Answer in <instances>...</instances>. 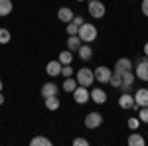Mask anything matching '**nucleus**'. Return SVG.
<instances>
[{
	"label": "nucleus",
	"instance_id": "5",
	"mask_svg": "<svg viewBox=\"0 0 148 146\" xmlns=\"http://www.w3.org/2000/svg\"><path fill=\"white\" fill-rule=\"evenodd\" d=\"M93 75H95V81H99V83H109V79H111V75H113V71L107 67V65H99V67L93 71Z\"/></svg>",
	"mask_w": 148,
	"mask_h": 146
},
{
	"label": "nucleus",
	"instance_id": "34",
	"mask_svg": "<svg viewBox=\"0 0 148 146\" xmlns=\"http://www.w3.org/2000/svg\"><path fill=\"white\" fill-rule=\"evenodd\" d=\"M144 56L148 57V42H146V44H144Z\"/></svg>",
	"mask_w": 148,
	"mask_h": 146
},
{
	"label": "nucleus",
	"instance_id": "23",
	"mask_svg": "<svg viewBox=\"0 0 148 146\" xmlns=\"http://www.w3.org/2000/svg\"><path fill=\"white\" fill-rule=\"evenodd\" d=\"M109 83H111V87H121V85H123V73L113 71V75H111V79H109Z\"/></svg>",
	"mask_w": 148,
	"mask_h": 146
},
{
	"label": "nucleus",
	"instance_id": "35",
	"mask_svg": "<svg viewBox=\"0 0 148 146\" xmlns=\"http://www.w3.org/2000/svg\"><path fill=\"white\" fill-rule=\"evenodd\" d=\"M0 105H4V95H2V91H0Z\"/></svg>",
	"mask_w": 148,
	"mask_h": 146
},
{
	"label": "nucleus",
	"instance_id": "16",
	"mask_svg": "<svg viewBox=\"0 0 148 146\" xmlns=\"http://www.w3.org/2000/svg\"><path fill=\"white\" fill-rule=\"evenodd\" d=\"M128 146H144L146 144V140H144V136L138 134V132H130V136H128Z\"/></svg>",
	"mask_w": 148,
	"mask_h": 146
},
{
	"label": "nucleus",
	"instance_id": "3",
	"mask_svg": "<svg viewBox=\"0 0 148 146\" xmlns=\"http://www.w3.org/2000/svg\"><path fill=\"white\" fill-rule=\"evenodd\" d=\"M87 10L91 14V18H103L107 14V8H105V4H103L101 0H89Z\"/></svg>",
	"mask_w": 148,
	"mask_h": 146
},
{
	"label": "nucleus",
	"instance_id": "26",
	"mask_svg": "<svg viewBox=\"0 0 148 146\" xmlns=\"http://www.w3.org/2000/svg\"><path fill=\"white\" fill-rule=\"evenodd\" d=\"M73 73H75V69L71 67V63L61 65V75H63V77H73Z\"/></svg>",
	"mask_w": 148,
	"mask_h": 146
},
{
	"label": "nucleus",
	"instance_id": "8",
	"mask_svg": "<svg viewBox=\"0 0 148 146\" xmlns=\"http://www.w3.org/2000/svg\"><path fill=\"white\" fill-rule=\"evenodd\" d=\"M119 107L125 109V111H132L134 109V97L130 93H121L119 97Z\"/></svg>",
	"mask_w": 148,
	"mask_h": 146
},
{
	"label": "nucleus",
	"instance_id": "18",
	"mask_svg": "<svg viewBox=\"0 0 148 146\" xmlns=\"http://www.w3.org/2000/svg\"><path fill=\"white\" fill-rule=\"evenodd\" d=\"M59 97L57 95H51V97H46V109L47 111H57L59 109Z\"/></svg>",
	"mask_w": 148,
	"mask_h": 146
},
{
	"label": "nucleus",
	"instance_id": "14",
	"mask_svg": "<svg viewBox=\"0 0 148 146\" xmlns=\"http://www.w3.org/2000/svg\"><path fill=\"white\" fill-rule=\"evenodd\" d=\"M73 16H75V14H73V10H71V8H67V6H63V8H59V10H57V18H59V22H71V20H73Z\"/></svg>",
	"mask_w": 148,
	"mask_h": 146
},
{
	"label": "nucleus",
	"instance_id": "21",
	"mask_svg": "<svg viewBox=\"0 0 148 146\" xmlns=\"http://www.w3.org/2000/svg\"><path fill=\"white\" fill-rule=\"evenodd\" d=\"M30 144L32 146H51V140L46 138V136H34V138L30 140Z\"/></svg>",
	"mask_w": 148,
	"mask_h": 146
},
{
	"label": "nucleus",
	"instance_id": "33",
	"mask_svg": "<svg viewBox=\"0 0 148 146\" xmlns=\"http://www.w3.org/2000/svg\"><path fill=\"white\" fill-rule=\"evenodd\" d=\"M71 22L77 24V26H81V24L85 22V20H83V16H73V20H71Z\"/></svg>",
	"mask_w": 148,
	"mask_h": 146
},
{
	"label": "nucleus",
	"instance_id": "19",
	"mask_svg": "<svg viewBox=\"0 0 148 146\" xmlns=\"http://www.w3.org/2000/svg\"><path fill=\"white\" fill-rule=\"evenodd\" d=\"M57 61H59L61 65H67V63H71V61H73V51H69V49L61 51V53H59V57H57Z\"/></svg>",
	"mask_w": 148,
	"mask_h": 146
},
{
	"label": "nucleus",
	"instance_id": "27",
	"mask_svg": "<svg viewBox=\"0 0 148 146\" xmlns=\"http://www.w3.org/2000/svg\"><path fill=\"white\" fill-rule=\"evenodd\" d=\"M126 124H128L130 130H136L138 126H140V119H138V117H130V119L126 121Z\"/></svg>",
	"mask_w": 148,
	"mask_h": 146
},
{
	"label": "nucleus",
	"instance_id": "36",
	"mask_svg": "<svg viewBox=\"0 0 148 146\" xmlns=\"http://www.w3.org/2000/svg\"><path fill=\"white\" fill-rule=\"evenodd\" d=\"M2 87H4V85H2V79H0V91H2Z\"/></svg>",
	"mask_w": 148,
	"mask_h": 146
},
{
	"label": "nucleus",
	"instance_id": "24",
	"mask_svg": "<svg viewBox=\"0 0 148 146\" xmlns=\"http://www.w3.org/2000/svg\"><path fill=\"white\" fill-rule=\"evenodd\" d=\"M134 79H136V75H134V71H132V69L123 73V83H125V85H132V83H134Z\"/></svg>",
	"mask_w": 148,
	"mask_h": 146
},
{
	"label": "nucleus",
	"instance_id": "9",
	"mask_svg": "<svg viewBox=\"0 0 148 146\" xmlns=\"http://www.w3.org/2000/svg\"><path fill=\"white\" fill-rule=\"evenodd\" d=\"M132 97H134V105L138 109L140 107H148V89H138Z\"/></svg>",
	"mask_w": 148,
	"mask_h": 146
},
{
	"label": "nucleus",
	"instance_id": "29",
	"mask_svg": "<svg viewBox=\"0 0 148 146\" xmlns=\"http://www.w3.org/2000/svg\"><path fill=\"white\" fill-rule=\"evenodd\" d=\"M138 119H140V123L148 124V107H140L138 109Z\"/></svg>",
	"mask_w": 148,
	"mask_h": 146
},
{
	"label": "nucleus",
	"instance_id": "15",
	"mask_svg": "<svg viewBox=\"0 0 148 146\" xmlns=\"http://www.w3.org/2000/svg\"><path fill=\"white\" fill-rule=\"evenodd\" d=\"M77 53H79V57L83 59V61H89L93 57V47L91 44H81V47L77 49Z\"/></svg>",
	"mask_w": 148,
	"mask_h": 146
},
{
	"label": "nucleus",
	"instance_id": "12",
	"mask_svg": "<svg viewBox=\"0 0 148 146\" xmlns=\"http://www.w3.org/2000/svg\"><path fill=\"white\" fill-rule=\"evenodd\" d=\"M40 93H42V97L46 99V97L57 95V93H59V87H57L56 83H51V81H49V83H44V85H42V89H40Z\"/></svg>",
	"mask_w": 148,
	"mask_h": 146
},
{
	"label": "nucleus",
	"instance_id": "2",
	"mask_svg": "<svg viewBox=\"0 0 148 146\" xmlns=\"http://www.w3.org/2000/svg\"><path fill=\"white\" fill-rule=\"evenodd\" d=\"M75 79H77V83L83 85V87H89L93 85V81H95V75H93V69L89 67H81L77 73H75Z\"/></svg>",
	"mask_w": 148,
	"mask_h": 146
},
{
	"label": "nucleus",
	"instance_id": "31",
	"mask_svg": "<svg viewBox=\"0 0 148 146\" xmlns=\"http://www.w3.org/2000/svg\"><path fill=\"white\" fill-rule=\"evenodd\" d=\"M140 10H142V14L148 18V0H142V4H140Z\"/></svg>",
	"mask_w": 148,
	"mask_h": 146
},
{
	"label": "nucleus",
	"instance_id": "11",
	"mask_svg": "<svg viewBox=\"0 0 148 146\" xmlns=\"http://www.w3.org/2000/svg\"><path fill=\"white\" fill-rule=\"evenodd\" d=\"M46 73L49 75V77H57V75H61V63H59L57 59H53V61H47Z\"/></svg>",
	"mask_w": 148,
	"mask_h": 146
},
{
	"label": "nucleus",
	"instance_id": "25",
	"mask_svg": "<svg viewBox=\"0 0 148 146\" xmlns=\"http://www.w3.org/2000/svg\"><path fill=\"white\" fill-rule=\"evenodd\" d=\"M65 32H67L69 36H77V32H79V26L73 22H67V26H65Z\"/></svg>",
	"mask_w": 148,
	"mask_h": 146
},
{
	"label": "nucleus",
	"instance_id": "7",
	"mask_svg": "<svg viewBox=\"0 0 148 146\" xmlns=\"http://www.w3.org/2000/svg\"><path fill=\"white\" fill-rule=\"evenodd\" d=\"M134 75H136V79H140V81H148V59L144 57V59H140L136 63V67H134Z\"/></svg>",
	"mask_w": 148,
	"mask_h": 146
},
{
	"label": "nucleus",
	"instance_id": "30",
	"mask_svg": "<svg viewBox=\"0 0 148 146\" xmlns=\"http://www.w3.org/2000/svg\"><path fill=\"white\" fill-rule=\"evenodd\" d=\"M73 146H89V140H87V138H81V136H77V138L73 140Z\"/></svg>",
	"mask_w": 148,
	"mask_h": 146
},
{
	"label": "nucleus",
	"instance_id": "20",
	"mask_svg": "<svg viewBox=\"0 0 148 146\" xmlns=\"http://www.w3.org/2000/svg\"><path fill=\"white\" fill-rule=\"evenodd\" d=\"M77 85H79V83H77V79H73V77H65V81H63V91H67V93H73Z\"/></svg>",
	"mask_w": 148,
	"mask_h": 146
},
{
	"label": "nucleus",
	"instance_id": "1",
	"mask_svg": "<svg viewBox=\"0 0 148 146\" xmlns=\"http://www.w3.org/2000/svg\"><path fill=\"white\" fill-rule=\"evenodd\" d=\"M97 28H95V24H89V22H83L79 26V32H77V36L81 38V42L83 44H91V42H95L97 40Z\"/></svg>",
	"mask_w": 148,
	"mask_h": 146
},
{
	"label": "nucleus",
	"instance_id": "4",
	"mask_svg": "<svg viewBox=\"0 0 148 146\" xmlns=\"http://www.w3.org/2000/svg\"><path fill=\"white\" fill-rule=\"evenodd\" d=\"M73 101L77 105H85V103L91 101V95H89V87H83V85H77L75 91H73Z\"/></svg>",
	"mask_w": 148,
	"mask_h": 146
},
{
	"label": "nucleus",
	"instance_id": "13",
	"mask_svg": "<svg viewBox=\"0 0 148 146\" xmlns=\"http://www.w3.org/2000/svg\"><path fill=\"white\" fill-rule=\"evenodd\" d=\"M89 95H91V101L95 105H105L107 103V93L103 89H93V91H89Z\"/></svg>",
	"mask_w": 148,
	"mask_h": 146
},
{
	"label": "nucleus",
	"instance_id": "10",
	"mask_svg": "<svg viewBox=\"0 0 148 146\" xmlns=\"http://www.w3.org/2000/svg\"><path fill=\"white\" fill-rule=\"evenodd\" d=\"M130 69H132V61H130L128 57H121V59H116V63H114V69H113V71L125 73V71H130Z\"/></svg>",
	"mask_w": 148,
	"mask_h": 146
},
{
	"label": "nucleus",
	"instance_id": "6",
	"mask_svg": "<svg viewBox=\"0 0 148 146\" xmlns=\"http://www.w3.org/2000/svg\"><path fill=\"white\" fill-rule=\"evenodd\" d=\"M103 124V114L101 112H89L87 117H85V126L87 128H91V130H95V128H99Z\"/></svg>",
	"mask_w": 148,
	"mask_h": 146
},
{
	"label": "nucleus",
	"instance_id": "37",
	"mask_svg": "<svg viewBox=\"0 0 148 146\" xmlns=\"http://www.w3.org/2000/svg\"><path fill=\"white\" fill-rule=\"evenodd\" d=\"M75 2H85V0H75Z\"/></svg>",
	"mask_w": 148,
	"mask_h": 146
},
{
	"label": "nucleus",
	"instance_id": "22",
	"mask_svg": "<svg viewBox=\"0 0 148 146\" xmlns=\"http://www.w3.org/2000/svg\"><path fill=\"white\" fill-rule=\"evenodd\" d=\"M12 12V0H0V16H8Z\"/></svg>",
	"mask_w": 148,
	"mask_h": 146
},
{
	"label": "nucleus",
	"instance_id": "17",
	"mask_svg": "<svg viewBox=\"0 0 148 146\" xmlns=\"http://www.w3.org/2000/svg\"><path fill=\"white\" fill-rule=\"evenodd\" d=\"M81 44H83V42H81L79 36H69L67 38V49L69 51H77L81 47Z\"/></svg>",
	"mask_w": 148,
	"mask_h": 146
},
{
	"label": "nucleus",
	"instance_id": "28",
	"mask_svg": "<svg viewBox=\"0 0 148 146\" xmlns=\"http://www.w3.org/2000/svg\"><path fill=\"white\" fill-rule=\"evenodd\" d=\"M10 32L6 30V28H0V44H8L10 42Z\"/></svg>",
	"mask_w": 148,
	"mask_h": 146
},
{
	"label": "nucleus",
	"instance_id": "32",
	"mask_svg": "<svg viewBox=\"0 0 148 146\" xmlns=\"http://www.w3.org/2000/svg\"><path fill=\"white\" fill-rule=\"evenodd\" d=\"M119 89H121V93H130V89H132V85H125V83H123V85H121Z\"/></svg>",
	"mask_w": 148,
	"mask_h": 146
}]
</instances>
